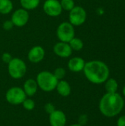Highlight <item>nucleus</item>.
<instances>
[{"label":"nucleus","mask_w":125,"mask_h":126,"mask_svg":"<svg viewBox=\"0 0 125 126\" xmlns=\"http://www.w3.org/2000/svg\"><path fill=\"white\" fill-rule=\"evenodd\" d=\"M36 82L38 87L43 91L52 92L56 89L58 80L52 72L49 71H42L38 74Z\"/></svg>","instance_id":"obj_3"},{"label":"nucleus","mask_w":125,"mask_h":126,"mask_svg":"<svg viewBox=\"0 0 125 126\" xmlns=\"http://www.w3.org/2000/svg\"><path fill=\"white\" fill-rule=\"evenodd\" d=\"M87 13L85 10L81 6H74V7L69 11V22L74 26H80L83 24L86 20Z\"/></svg>","instance_id":"obj_7"},{"label":"nucleus","mask_w":125,"mask_h":126,"mask_svg":"<svg viewBox=\"0 0 125 126\" xmlns=\"http://www.w3.org/2000/svg\"><path fill=\"white\" fill-rule=\"evenodd\" d=\"M13 26L14 25H13V24L11 20H7V21H5L3 23V29L7 30V31L10 30L13 27Z\"/></svg>","instance_id":"obj_24"},{"label":"nucleus","mask_w":125,"mask_h":126,"mask_svg":"<svg viewBox=\"0 0 125 126\" xmlns=\"http://www.w3.org/2000/svg\"><path fill=\"white\" fill-rule=\"evenodd\" d=\"M29 14L28 11L24 8H20L13 12L11 16V21L14 26L21 27L26 25L29 21Z\"/></svg>","instance_id":"obj_9"},{"label":"nucleus","mask_w":125,"mask_h":126,"mask_svg":"<svg viewBox=\"0 0 125 126\" xmlns=\"http://www.w3.org/2000/svg\"><path fill=\"white\" fill-rule=\"evenodd\" d=\"M55 110V106H54L52 103H47V104L45 106V111H46L47 113H49V114H50L52 112H53Z\"/></svg>","instance_id":"obj_25"},{"label":"nucleus","mask_w":125,"mask_h":126,"mask_svg":"<svg viewBox=\"0 0 125 126\" xmlns=\"http://www.w3.org/2000/svg\"><path fill=\"white\" fill-rule=\"evenodd\" d=\"M125 106L124 99L122 96L116 93H106L100 100L99 110L101 113L107 117H113L118 115Z\"/></svg>","instance_id":"obj_2"},{"label":"nucleus","mask_w":125,"mask_h":126,"mask_svg":"<svg viewBox=\"0 0 125 126\" xmlns=\"http://www.w3.org/2000/svg\"><path fill=\"white\" fill-rule=\"evenodd\" d=\"M44 13L51 17H57L62 13L63 9L60 1L46 0L43 5Z\"/></svg>","instance_id":"obj_8"},{"label":"nucleus","mask_w":125,"mask_h":126,"mask_svg":"<svg viewBox=\"0 0 125 126\" xmlns=\"http://www.w3.org/2000/svg\"><path fill=\"white\" fill-rule=\"evenodd\" d=\"M41 0H20L22 8L27 10H31L37 8L40 4Z\"/></svg>","instance_id":"obj_17"},{"label":"nucleus","mask_w":125,"mask_h":126,"mask_svg":"<svg viewBox=\"0 0 125 126\" xmlns=\"http://www.w3.org/2000/svg\"><path fill=\"white\" fill-rule=\"evenodd\" d=\"M22 105H23L24 108L27 111H32L35 107V103L34 100H32V99H27L26 98L24 100V101L22 103Z\"/></svg>","instance_id":"obj_21"},{"label":"nucleus","mask_w":125,"mask_h":126,"mask_svg":"<svg viewBox=\"0 0 125 126\" xmlns=\"http://www.w3.org/2000/svg\"><path fill=\"white\" fill-rule=\"evenodd\" d=\"M5 97L7 101L12 105L22 104L27 98V95L24 89L17 86H14L8 89Z\"/></svg>","instance_id":"obj_6"},{"label":"nucleus","mask_w":125,"mask_h":126,"mask_svg":"<svg viewBox=\"0 0 125 126\" xmlns=\"http://www.w3.org/2000/svg\"><path fill=\"white\" fill-rule=\"evenodd\" d=\"M38 83L36 82L35 80L34 79H28L24 83V86H23V89L26 94L27 96H33L34 94H36L37 91H38Z\"/></svg>","instance_id":"obj_14"},{"label":"nucleus","mask_w":125,"mask_h":126,"mask_svg":"<svg viewBox=\"0 0 125 126\" xmlns=\"http://www.w3.org/2000/svg\"><path fill=\"white\" fill-rule=\"evenodd\" d=\"M49 119L51 126H65L66 124V114L60 110H55L52 112Z\"/></svg>","instance_id":"obj_12"},{"label":"nucleus","mask_w":125,"mask_h":126,"mask_svg":"<svg viewBox=\"0 0 125 126\" xmlns=\"http://www.w3.org/2000/svg\"><path fill=\"white\" fill-rule=\"evenodd\" d=\"M7 69L11 78L14 79H20L26 74L27 65L22 59L18 58H13L8 63Z\"/></svg>","instance_id":"obj_4"},{"label":"nucleus","mask_w":125,"mask_h":126,"mask_svg":"<svg viewBox=\"0 0 125 126\" xmlns=\"http://www.w3.org/2000/svg\"><path fill=\"white\" fill-rule=\"evenodd\" d=\"M69 44L70 45L71 49L74 50V51H80V50H81L83 48V46H84L83 41L80 38H76V37H74L69 42Z\"/></svg>","instance_id":"obj_19"},{"label":"nucleus","mask_w":125,"mask_h":126,"mask_svg":"<svg viewBox=\"0 0 125 126\" xmlns=\"http://www.w3.org/2000/svg\"><path fill=\"white\" fill-rule=\"evenodd\" d=\"M53 51L54 53L58 57L66 58L71 55L73 50L71 49L69 43L59 41L53 47Z\"/></svg>","instance_id":"obj_10"},{"label":"nucleus","mask_w":125,"mask_h":126,"mask_svg":"<svg viewBox=\"0 0 125 126\" xmlns=\"http://www.w3.org/2000/svg\"><path fill=\"white\" fill-rule=\"evenodd\" d=\"M85 62L80 57H74L71 58L68 62V68L73 72H80L83 70Z\"/></svg>","instance_id":"obj_13"},{"label":"nucleus","mask_w":125,"mask_h":126,"mask_svg":"<svg viewBox=\"0 0 125 126\" xmlns=\"http://www.w3.org/2000/svg\"><path fill=\"white\" fill-rule=\"evenodd\" d=\"M83 126L82 125H80V124H73V125H71V126Z\"/></svg>","instance_id":"obj_27"},{"label":"nucleus","mask_w":125,"mask_h":126,"mask_svg":"<svg viewBox=\"0 0 125 126\" xmlns=\"http://www.w3.org/2000/svg\"><path fill=\"white\" fill-rule=\"evenodd\" d=\"M53 74L58 80H63V78L66 76V70L63 67H58L54 71Z\"/></svg>","instance_id":"obj_22"},{"label":"nucleus","mask_w":125,"mask_h":126,"mask_svg":"<svg viewBox=\"0 0 125 126\" xmlns=\"http://www.w3.org/2000/svg\"><path fill=\"white\" fill-rule=\"evenodd\" d=\"M13 8L11 0H0V13L3 15L9 14Z\"/></svg>","instance_id":"obj_16"},{"label":"nucleus","mask_w":125,"mask_h":126,"mask_svg":"<svg viewBox=\"0 0 125 126\" xmlns=\"http://www.w3.org/2000/svg\"><path fill=\"white\" fill-rule=\"evenodd\" d=\"M45 56V50L41 46H35L30 49L28 52V60L33 63H37L41 62Z\"/></svg>","instance_id":"obj_11"},{"label":"nucleus","mask_w":125,"mask_h":126,"mask_svg":"<svg viewBox=\"0 0 125 126\" xmlns=\"http://www.w3.org/2000/svg\"><path fill=\"white\" fill-rule=\"evenodd\" d=\"M56 89L57 93L63 97L69 96L71 94V91L70 84L67 81L63 80H58V83L56 86Z\"/></svg>","instance_id":"obj_15"},{"label":"nucleus","mask_w":125,"mask_h":126,"mask_svg":"<svg viewBox=\"0 0 125 126\" xmlns=\"http://www.w3.org/2000/svg\"><path fill=\"white\" fill-rule=\"evenodd\" d=\"M117 126H125V115L119 118L117 121Z\"/></svg>","instance_id":"obj_26"},{"label":"nucleus","mask_w":125,"mask_h":126,"mask_svg":"<svg viewBox=\"0 0 125 126\" xmlns=\"http://www.w3.org/2000/svg\"><path fill=\"white\" fill-rule=\"evenodd\" d=\"M105 89L107 93H116L118 90V83L113 78H108L105 81Z\"/></svg>","instance_id":"obj_18"},{"label":"nucleus","mask_w":125,"mask_h":126,"mask_svg":"<svg viewBox=\"0 0 125 126\" xmlns=\"http://www.w3.org/2000/svg\"><path fill=\"white\" fill-rule=\"evenodd\" d=\"M13 59V58H12V55L10 54V53H8V52H4V53H3L2 54V55H1V60H2V61L4 62V63H9L10 62V61Z\"/></svg>","instance_id":"obj_23"},{"label":"nucleus","mask_w":125,"mask_h":126,"mask_svg":"<svg viewBox=\"0 0 125 126\" xmlns=\"http://www.w3.org/2000/svg\"><path fill=\"white\" fill-rule=\"evenodd\" d=\"M60 2L62 9L66 11H70L75 6L74 0H60Z\"/></svg>","instance_id":"obj_20"},{"label":"nucleus","mask_w":125,"mask_h":126,"mask_svg":"<svg viewBox=\"0 0 125 126\" xmlns=\"http://www.w3.org/2000/svg\"><path fill=\"white\" fill-rule=\"evenodd\" d=\"M83 71L86 78L95 84L105 83L108 79L110 75V70L106 63L97 60L85 63Z\"/></svg>","instance_id":"obj_1"},{"label":"nucleus","mask_w":125,"mask_h":126,"mask_svg":"<svg viewBox=\"0 0 125 126\" xmlns=\"http://www.w3.org/2000/svg\"><path fill=\"white\" fill-rule=\"evenodd\" d=\"M56 34L60 41L69 43L75 35L74 27L69 21L62 22L57 27Z\"/></svg>","instance_id":"obj_5"},{"label":"nucleus","mask_w":125,"mask_h":126,"mask_svg":"<svg viewBox=\"0 0 125 126\" xmlns=\"http://www.w3.org/2000/svg\"><path fill=\"white\" fill-rule=\"evenodd\" d=\"M123 94H124V96L125 97V87H124V89H123Z\"/></svg>","instance_id":"obj_28"}]
</instances>
